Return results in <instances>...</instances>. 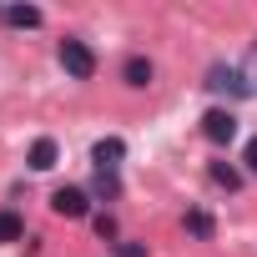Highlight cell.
Returning <instances> with one entry per match:
<instances>
[{
    "label": "cell",
    "mask_w": 257,
    "mask_h": 257,
    "mask_svg": "<svg viewBox=\"0 0 257 257\" xmlns=\"http://www.w3.org/2000/svg\"><path fill=\"white\" fill-rule=\"evenodd\" d=\"M56 56H61V66H66L71 81H91V76H96V51H91L81 36H66V41L56 46Z\"/></svg>",
    "instance_id": "1"
},
{
    "label": "cell",
    "mask_w": 257,
    "mask_h": 257,
    "mask_svg": "<svg viewBox=\"0 0 257 257\" xmlns=\"http://www.w3.org/2000/svg\"><path fill=\"white\" fill-rule=\"evenodd\" d=\"M51 212L66 217V222H76V217L91 212V192H86V187H56V192H51Z\"/></svg>",
    "instance_id": "2"
},
{
    "label": "cell",
    "mask_w": 257,
    "mask_h": 257,
    "mask_svg": "<svg viewBox=\"0 0 257 257\" xmlns=\"http://www.w3.org/2000/svg\"><path fill=\"white\" fill-rule=\"evenodd\" d=\"M202 137H207L212 147H227V142L237 137V116H232L227 106H212V111L202 116Z\"/></svg>",
    "instance_id": "3"
},
{
    "label": "cell",
    "mask_w": 257,
    "mask_h": 257,
    "mask_svg": "<svg viewBox=\"0 0 257 257\" xmlns=\"http://www.w3.org/2000/svg\"><path fill=\"white\" fill-rule=\"evenodd\" d=\"M207 91H227V96H247L252 91V81H247V71H237V66H212L207 71Z\"/></svg>",
    "instance_id": "4"
},
{
    "label": "cell",
    "mask_w": 257,
    "mask_h": 257,
    "mask_svg": "<svg viewBox=\"0 0 257 257\" xmlns=\"http://www.w3.org/2000/svg\"><path fill=\"white\" fill-rule=\"evenodd\" d=\"M121 81L132 86V91H147V86L157 81V66H152L147 56H126V66H121Z\"/></svg>",
    "instance_id": "5"
},
{
    "label": "cell",
    "mask_w": 257,
    "mask_h": 257,
    "mask_svg": "<svg viewBox=\"0 0 257 257\" xmlns=\"http://www.w3.org/2000/svg\"><path fill=\"white\" fill-rule=\"evenodd\" d=\"M121 157H126V142H121V137H106V142H96V147H91L96 172H116V167H121Z\"/></svg>",
    "instance_id": "6"
},
{
    "label": "cell",
    "mask_w": 257,
    "mask_h": 257,
    "mask_svg": "<svg viewBox=\"0 0 257 257\" xmlns=\"http://www.w3.org/2000/svg\"><path fill=\"white\" fill-rule=\"evenodd\" d=\"M56 157H61V147H56L51 137H36V142H31V152H26L31 172H51V167H56Z\"/></svg>",
    "instance_id": "7"
},
{
    "label": "cell",
    "mask_w": 257,
    "mask_h": 257,
    "mask_svg": "<svg viewBox=\"0 0 257 257\" xmlns=\"http://www.w3.org/2000/svg\"><path fill=\"white\" fill-rule=\"evenodd\" d=\"M0 21H6V26H16V31H36V26H41L46 16H41L36 6H11V11L0 6Z\"/></svg>",
    "instance_id": "8"
},
{
    "label": "cell",
    "mask_w": 257,
    "mask_h": 257,
    "mask_svg": "<svg viewBox=\"0 0 257 257\" xmlns=\"http://www.w3.org/2000/svg\"><path fill=\"white\" fill-rule=\"evenodd\" d=\"M182 227H187L197 242H212V237H217V222H212V212H202V207H192V212L182 217Z\"/></svg>",
    "instance_id": "9"
},
{
    "label": "cell",
    "mask_w": 257,
    "mask_h": 257,
    "mask_svg": "<svg viewBox=\"0 0 257 257\" xmlns=\"http://www.w3.org/2000/svg\"><path fill=\"white\" fill-rule=\"evenodd\" d=\"M26 237V217L16 212V207H0V247H11V242H21Z\"/></svg>",
    "instance_id": "10"
},
{
    "label": "cell",
    "mask_w": 257,
    "mask_h": 257,
    "mask_svg": "<svg viewBox=\"0 0 257 257\" xmlns=\"http://www.w3.org/2000/svg\"><path fill=\"white\" fill-rule=\"evenodd\" d=\"M207 177H212L217 187H227V192H237V187H242V172H237V167H227V162H207Z\"/></svg>",
    "instance_id": "11"
},
{
    "label": "cell",
    "mask_w": 257,
    "mask_h": 257,
    "mask_svg": "<svg viewBox=\"0 0 257 257\" xmlns=\"http://www.w3.org/2000/svg\"><path fill=\"white\" fill-rule=\"evenodd\" d=\"M91 192H96L101 202H111V197H121V177H116V172H96V182H91Z\"/></svg>",
    "instance_id": "12"
},
{
    "label": "cell",
    "mask_w": 257,
    "mask_h": 257,
    "mask_svg": "<svg viewBox=\"0 0 257 257\" xmlns=\"http://www.w3.org/2000/svg\"><path fill=\"white\" fill-rule=\"evenodd\" d=\"M96 237H101V242H111V237H116V217H111V212H101V217H96Z\"/></svg>",
    "instance_id": "13"
},
{
    "label": "cell",
    "mask_w": 257,
    "mask_h": 257,
    "mask_svg": "<svg viewBox=\"0 0 257 257\" xmlns=\"http://www.w3.org/2000/svg\"><path fill=\"white\" fill-rule=\"evenodd\" d=\"M111 257H147V242H116Z\"/></svg>",
    "instance_id": "14"
},
{
    "label": "cell",
    "mask_w": 257,
    "mask_h": 257,
    "mask_svg": "<svg viewBox=\"0 0 257 257\" xmlns=\"http://www.w3.org/2000/svg\"><path fill=\"white\" fill-rule=\"evenodd\" d=\"M242 162H247V172H252V177H257V137H252V142H247V152H242Z\"/></svg>",
    "instance_id": "15"
},
{
    "label": "cell",
    "mask_w": 257,
    "mask_h": 257,
    "mask_svg": "<svg viewBox=\"0 0 257 257\" xmlns=\"http://www.w3.org/2000/svg\"><path fill=\"white\" fill-rule=\"evenodd\" d=\"M247 76H252V86H257V51L247 56Z\"/></svg>",
    "instance_id": "16"
}]
</instances>
